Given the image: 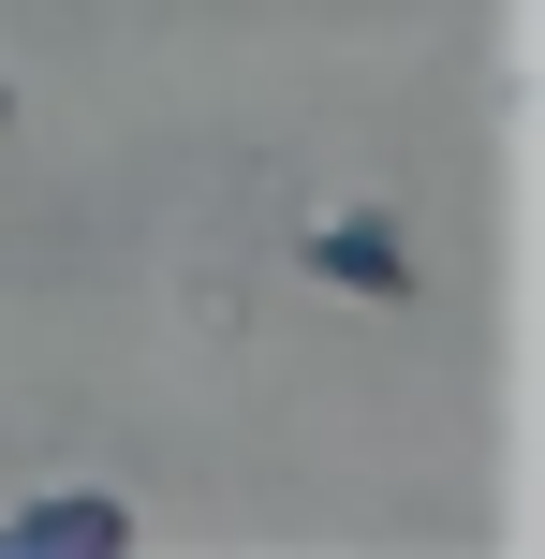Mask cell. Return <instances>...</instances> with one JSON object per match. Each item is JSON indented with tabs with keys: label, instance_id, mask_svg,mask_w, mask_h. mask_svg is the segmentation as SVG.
<instances>
[{
	"label": "cell",
	"instance_id": "obj_3",
	"mask_svg": "<svg viewBox=\"0 0 545 559\" xmlns=\"http://www.w3.org/2000/svg\"><path fill=\"white\" fill-rule=\"evenodd\" d=\"M0 118H15V88H0Z\"/></svg>",
	"mask_w": 545,
	"mask_h": 559
},
{
	"label": "cell",
	"instance_id": "obj_2",
	"mask_svg": "<svg viewBox=\"0 0 545 559\" xmlns=\"http://www.w3.org/2000/svg\"><path fill=\"white\" fill-rule=\"evenodd\" d=\"M0 545H15V559H118V545H133V501L59 486V501H15V515H0Z\"/></svg>",
	"mask_w": 545,
	"mask_h": 559
},
{
	"label": "cell",
	"instance_id": "obj_1",
	"mask_svg": "<svg viewBox=\"0 0 545 559\" xmlns=\"http://www.w3.org/2000/svg\"><path fill=\"white\" fill-rule=\"evenodd\" d=\"M295 265H310L324 295H369V309H399V295H413V236L383 222V206H340V222H310V236H295Z\"/></svg>",
	"mask_w": 545,
	"mask_h": 559
}]
</instances>
